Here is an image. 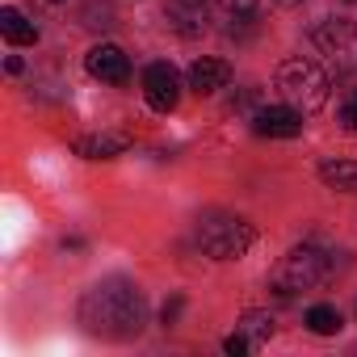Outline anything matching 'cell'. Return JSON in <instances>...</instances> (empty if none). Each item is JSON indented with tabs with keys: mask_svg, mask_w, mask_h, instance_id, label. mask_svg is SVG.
Listing matches in <instances>:
<instances>
[{
	"mask_svg": "<svg viewBox=\"0 0 357 357\" xmlns=\"http://www.w3.org/2000/svg\"><path fill=\"white\" fill-rule=\"evenodd\" d=\"M219 9H223L227 17H252L257 0H219Z\"/></svg>",
	"mask_w": 357,
	"mask_h": 357,
	"instance_id": "ac0fdd59",
	"label": "cell"
},
{
	"mask_svg": "<svg viewBox=\"0 0 357 357\" xmlns=\"http://www.w3.org/2000/svg\"><path fill=\"white\" fill-rule=\"evenodd\" d=\"M244 332L252 336V344H261V340L273 336V319H269L265 311H248V315H244Z\"/></svg>",
	"mask_w": 357,
	"mask_h": 357,
	"instance_id": "9a60e30c",
	"label": "cell"
},
{
	"mask_svg": "<svg viewBox=\"0 0 357 357\" xmlns=\"http://www.w3.org/2000/svg\"><path fill=\"white\" fill-rule=\"evenodd\" d=\"M126 147H130L126 135H84V139H76V155H84V160H114Z\"/></svg>",
	"mask_w": 357,
	"mask_h": 357,
	"instance_id": "8fae6325",
	"label": "cell"
},
{
	"mask_svg": "<svg viewBox=\"0 0 357 357\" xmlns=\"http://www.w3.org/2000/svg\"><path fill=\"white\" fill-rule=\"evenodd\" d=\"M176 315H181V298H172V303H164V311H160V319H164V324H172Z\"/></svg>",
	"mask_w": 357,
	"mask_h": 357,
	"instance_id": "d6986e66",
	"label": "cell"
},
{
	"mask_svg": "<svg viewBox=\"0 0 357 357\" xmlns=\"http://www.w3.org/2000/svg\"><path fill=\"white\" fill-rule=\"evenodd\" d=\"M164 22H168V30H176L181 38H202L206 22H211V9H206V0H168V5H164Z\"/></svg>",
	"mask_w": 357,
	"mask_h": 357,
	"instance_id": "52a82bcc",
	"label": "cell"
},
{
	"mask_svg": "<svg viewBox=\"0 0 357 357\" xmlns=\"http://www.w3.org/2000/svg\"><path fill=\"white\" fill-rule=\"evenodd\" d=\"M278 89H282L286 105H294L298 114H315V109L328 105L332 80H328V72H324L315 59H303V55H298V59L278 63Z\"/></svg>",
	"mask_w": 357,
	"mask_h": 357,
	"instance_id": "7a4b0ae2",
	"label": "cell"
},
{
	"mask_svg": "<svg viewBox=\"0 0 357 357\" xmlns=\"http://www.w3.org/2000/svg\"><path fill=\"white\" fill-rule=\"evenodd\" d=\"M307 328H311L315 336H336L344 324H340V311H336V307H324V303H319V307L307 311Z\"/></svg>",
	"mask_w": 357,
	"mask_h": 357,
	"instance_id": "5bb4252c",
	"label": "cell"
},
{
	"mask_svg": "<svg viewBox=\"0 0 357 357\" xmlns=\"http://www.w3.org/2000/svg\"><path fill=\"white\" fill-rule=\"evenodd\" d=\"M336 118H340V126H344V130H357V89H353V93H344V101H340Z\"/></svg>",
	"mask_w": 357,
	"mask_h": 357,
	"instance_id": "2e32d148",
	"label": "cell"
},
{
	"mask_svg": "<svg viewBox=\"0 0 357 357\" xmlns=\"http://www.w3.org/2000/svg\"><path fill=\"white\" fill-rule=\"evenodd\" d=\"M278 5H282V9H298V5H303V0H278Z\"/></svg>",
	"mask_w": 357,
	"mask_h": 357,
	"instance_id": "ffe728a7",
	"label": "cell"
},
{
	"mask_svg": "<svg viewBox=\"0 0 357 357\" xmlns=\"http://www.w3.org/2000/svg\"><path fill=\"white\" fill-rule=\"evenodd\" d=\"M0 34H5L13 47H30V43H38V26H34L26 13H17L13 5H9V9H0Z\"/></svg>",
	"mask_w": 357,
	"mask_h": 357,
	"instance_id": "7c38bea8",
	"label": "cell"
},
{
	"mask_svg": "<svg viewBox=\"0 0 357 357\" xmlns=\"http://www.w3.org/2000/svg\"><path fill=\"white\" fill-rule=\"evenodd\" d=\"M143 97L160 114L176 109V101H181V72L172 63H147L143 68Z\"/></svg>",
	"mask_w": 357,
	"mask_h": 357,
	"instance_id": "5b68a950",
	"label": "cell"
},
{
	"mask_svg": "<svg viewBox=\"0 0 357 357\" xmlns=\"http://www.w3.org/2000/svg\"><path fill=\"white\" fill-rule=\"evenodd\" d=\"M319 176L340 194H357V160H324Z\"/></svg>",
	"mask_w": 357,
	"mask_h": 357,
	"instance_id": "4fadbf2b",
	"label": "cell"
},
{
	"mask_svg": "<svg viewBox=\"0 0 357 357\" xmlns=\"http://www.w3.org/2000/svg\"><path fill=\"white\" fill-rule=\"evenodd\" d=\"M257 231L252 223H244L240 215H223V211H206L198 219V244L206 257L215 261H240L248 248H252Z\"/></svg>",
	"mask_w": 357,
	"mask_h": 357,
	"instance_id": "3957f363",
	"label": "cell"
},
{
	"mask_svg": "<svg viewBox=\"0 0 357 357\" xmlns=\"http://www.w3.org/2000/svg\"><path fill=\"white\" fill-rule=\"evenodd\" d=\"M231 80V63L227 59H198L190 68V89L194 93H219Z\"/></svg>",
	"mask_w": 357,
	"mask_h": 357,
	"instance_id": "30bf717a",
	"label": "cell"
},
{
	"mask_svg": "<svg viewBox=\"0 0 357 357\" xmlns=\"http://www.w3.org/2000/svg\"><path fill=\"white\" fill-rule=\"evenodd\" d=\"M223 349H227L231 357H244V353H252L257 344H252V336H248V332H231V336L223 340Z\"/></svg>",
	"mask_w": 357,
	"mask_h": 357,
	"instance_id": "e0dca14e",
	"label": "cell"
},
{
	"mask_svg": "<svg viewBox=\"0 0 357 357\" xmlns=\"http://www.w3.org/2000/svg\"><path fill=\"white\" fill-rule=\"evenodd\" d=\"M252 130L265 135V139H294V135L303 130V114H298L294 105H265V109L257 114Z\"/></svg>",
	"mask_w": 357,
	"mask_h": 357,
	"instance_id": "9c48e42d",
	"label": "cell"
},
{
	"mask_svg": "<svg viewBox=\"0 0 357 357\" xmlns=\"http://www.w3.org/2000/svg\"><path fill=\"white\" fill-rule=\"evenodd\" d=\"M84 68H89V76L101 80V84H126V76H130V59H126L122 47H114V43H97V47L84 55Z\"/></svg>",
	"mask_w": 357,
	"mask_h": 357,
	"instance_id": "8992f818",
	"label": "cell"
},
{
	"mask_svg": "<svg viewBox=\"0 0 357 357\" xmlns=\"http://www.w3.org/2000/svg\"><path fill=\"white\" fill-rule=\"evenodd\" d=\"M80 324L101 340H135L147 324V298L135 282L105 278L80 298Z\"/></svg>",
	"mask_w": 357,
	"mask_h": 357,
	"instance_id": "6da1fadb",
	"label": "cell"
},
{
	"mask_svg": "<svg viewBox=\"0 0 357 357\" xmlns=\"http://www.w3.org/2000/svg\"><path fill=\"white\" fill-rule=\"evenodd\" d=\"M328 278V257L315 248V244H303V248H290L273 273V290L282 298H294L298 290H311Z\"/></svg>",
	"mask_w": 357,
	"mask_h": 357,
	"instance_id": "277c9868",
	"label": "cell"
},
{
	"mask_svg": "<svg viewBox=\"0 0 357 357\" xmlns=\"http://www.w3.org/2000/svg\"><path fill=\"white\" fill-rule=\"evenodd\" d=\"M315 47L332 59H349L357 51V26L344 22V17H328L315 26Z\"/></svg>",
	"mask_w": 357,
	"mask_h": 357,
	"instance_id": "ba28073f",
	"label": "cell"
}]
</instances>
